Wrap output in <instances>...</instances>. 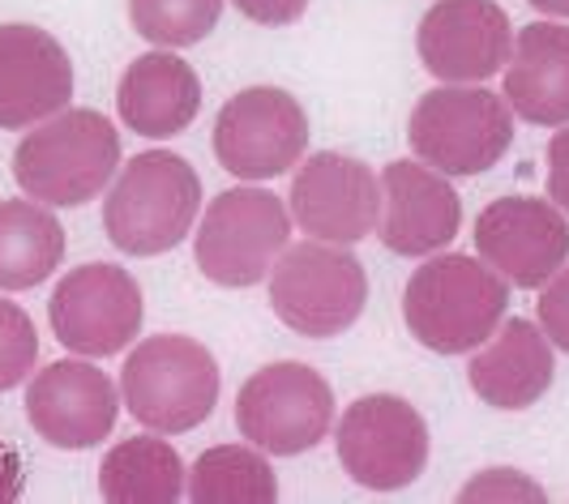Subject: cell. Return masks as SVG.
<instances>
[{"label":"cell","instance_id":"9a60e30c","mask_svg":"<svg viewBox=\"0 0 569 504\" xmlns=\"http://www.w3.org/2000/svg\"><path fill=\"white\" fill-rule=\"evenodd\" d=\"M416 48L441 82H488L510 64V13L497 0H437L420 18Z\"/></svg>","mask_w":569,"mask_h":504},{"label":"cell","instance_id":"4fadbf2b","mask_svg":"<svg viewBox=\"0 0 569 504\" xmlns=\"http://www.w3.org/2000/svg\"><path fill=\"white\" fill-rule=\"evenodd\" d=\"M120 385L90 360H57L27 385V420L52 448H94L112 436Z\"/></svg>","mask_w":569,"mask_h":504},{"label":"cell","instance_id":"83f0119b","mask_svg":"<svg viewBox=\"0 0 569 504\" xmlns=\"http://www.w3.org/2000/svg\"><path fill=\"white\" fill-rule=\"evenodd\" d=\"M249 22L257 27H291V22H300L305 18V9H309V0H231Z\"/></svg>","mask_w":569,"mask_h":504},{"label":"cell","instance_id":"8992f818","mask_svg":"<svg viewBox=\"0 0 569 504\" xmlns=\"http://www.w3.org/2000/svg\"><path fill=\"white\" fill-rule=\"evenodd\" d=\"M407 141L416 159L441 175L497 168L513 141V108L476 82H446L416 103Z\"/></svg>","mask_w":569,"mask_h":504},{"label":"cell","instance_id":"ba28073f","mask_svg":"<svg viewBox=\"0 0 569 504\" xmlns=\"http://www.w3.org/2000/svg\"><path fill=\"white\" fill-rule=\"evenodd\" d=\"M240 436L274 457L309 453L330 436L335 423V390L309 364H266L236 393Z\"/></svg>","mask_w":569,"mask_h":504},{"label":"cell","instance_id":"9c48e42d","mask_svg":"<svg viewBox=\"0 0 569 504\" xmlns=\"http://www.w3.org/2000/svg\"><path fill=\"white\" fill-rule=\"evenodd\" d=\"M339 462L360 487L399 492L425 475L428 423L399 393H365L339 420Z\"/></svg>","mask_w":569,"mask_h":504},{"label":"cell","instance_id":"484cf974","mask_svg":"<svg viewBox=\"0 0 569 504\" xmlns=\"http://www.w3.org/2000/svg\"><path fill=\"white\" fill-rule=\"evenodd\" d=\"M458 501H518V504H540V501H548V492H543V487L531 475L513 471V466H488V471H480V475L471 478V483H462Z\"/></svg>","mask_w":569,"mask_h":504},{"label":"cell","instance_id":"7a4b0ae2","mask_svg":"<svg viewBox=\"0 0 569 504\" xmlns=\"http://www.w3.org/2000/svg\"><path fill=\"white\" fill-rule=\"evenodd\" d=\"M120 168V133L94 108H64L39 124L13 150V180L30 201L52 210L86 205L112 184Z\"/></svg>","mask_w":569,"mask_h":504},{"label":"cell","instance_id":"8fae6325","mask_svg":"<svg viewBox=\"0 0 569 504\" xmlns=\"http://www.w3.org/2000/svg\"><path fill=\"white\" fill-rule=\"evenodd\" d=\"M309 150V115L279 85H249L214 115V159L240 180H274Z\"/></svg>","mask_w":569,"mask_h":504},{"label":"cell","instance_id":"4dcf8cb0","mask_svg":"<svg viewBox=\"0 0 569 504\" xmlns=\"http://www.w3.org/2000/svg\"><path fill=\"white\" fill-rule=\"evenodd\" d=\"M527 4L540 13H552V18H569V0H527Z\"/></svg>","mask_w":569,"mask_h":504},{"label":"cell","instance_id":"4316f807","mask_svg":"<svg viewBox=\"0 0 569 504\" xmlns=\"http://www.w3.org/2000/svg\"><path fill=\"white\" fill-rule=\"evenodd\" d=\"M540 330L552 346H561L569 355V265H561L552 279L543 282L540 295Z\"/></svg>","mask_w":569,"mask_h":504},{"label":"cell","instance_id":"5b68a950","mask_svg":"<svg viewBox=\"0 0 569 504\" xmlns=\"http://www.w3.org/2000/svg\"><path fill=\"white\" fill-rule=\"evenodd\" d=\"M266 279L274 316L300 337H339L369 304V274L347 244H287Z\"/></svg>","mask_w":569,"mask_h":504},{"label":"cell","instance_id":"ffe728a7","mask_svg":"<svg viewBox=\"0 0 569 504\" xmlns=\"http://www.w3.org/2000/svg\"><path fill=\"white\" fill-rule=\"evenodd\" d=\"M506 103L540 129L569 124V27L531 22L513 34L506 64Z\"/></svg>","mask_w":569,"mask_h":504},{"label":"cell","instance_id":"6da1fadb","mask_svg":"<svg viewBox=\"0 0 569 504\" xmlns=\"http://www.w3.org/2000/svg\"><path fill=\"white\" fill-rule=\"evenodd\" d=\"M510 286L506 279L467 252L428 256L402 291V316L411 337L437 355H467L485 346L506 321Z\"/></svg>","mask_w":569,"mask_h":504},{"label":"cell","instance_id":"277c9868","mask_svg":"<svg viewBox=\"0 0 569 504\" xmlns=\"http://www.w3.org/2000/svg\"><path fill=\"white\" fill-rule=\"evenodd\" d=\"M120 397L124 411L159 436L193 432L219 406V364L184 334L142 337L124 360Z\"/></svg>","mask_w":569,"mask_h":504},{"label":"cell","instance_id":"603a6c76","mask_svg":"<svg viewBox=\"0 0 569 504\" xmlns=\"http://www.w3.org/2000/svg\"><path fill=\"white\" fill-rule=\"evenodd\" d=\"M184 492L193 504H274L279 478L257 445H214L184 475Z\"/></svg>","mask_w":569,"mask_h":504},{"label":"cell","instance_id":"5bb4252c","mask_svg":"<svg viewBox=\"0 0 569 504\" xmlns=\"http://www.w3.org/2000/svg\"><path fill=\"white\" fill-rule=\"evenodd\" d=\"M287 214L313 240L360 244L365 235H372L381 214V180L360 159L321 150L296 168Z\"/></svg>","mask_w":569,"mask_h":504},{"label":"cell","instance_id":"44dd1931","mask_svg":"<svg viewBox=\"0 0 569 504\" xmlns=\"http://www.w3.org/2000/svg\"><path fill=\"white\" fill-rule=\"evenodd\" d=\"M64 261V226L43 201H0V291H30Z\"/></svg>","mask_w":569,"mask_h":504},{"label":"cell","instance_id":"d6986e66","mask_svg":"<svg viewBox=\"0 0 569 504\" xmlns=\"http://www.w3.org/2000/svg\"><path fill=\"white\" fill-rule=\"evenodd\" d=\"M552 372H557V360H552L548 334L536 330V321L510 316L492 330L485 346H476V355L467 364V381L488 406L527 411L548 393Z\"/></svg>","mask_w":569,"mask_h":504},{"label":"cell","instance_id":"30bf717a","mask_svg":"<svg viewBox=\"0 0 569 504\" xmlns=\"http://www.w3.org/2000/svg\"><path fill=\"white\" fill-rule=\"evenodd\" d=\"M48 321L64 351L82 360L120 355L142 334V286L112 261L69 270L48 300Z\"/></svg>","mask_w":569,"mask_h":504},{"label":"cell","instance_id":"52a82bcc","mask_svg":"<svg viewBox=\"0 0 569 504\" xmlns=\"http://www.w3.org/2000/svg\"><path fill=\"white\" fill-rule=\"evenodd\" d=\"M291 240V214L266 189H223L206 205L193 240L198 270L214 286H257Z\"/></svg>","mask_w":569,"mask_h":504},{"label":"cell","instance_id":"2e32d148","mask_svg":"<svg viewBox=\"0 0 569 504\" xmlns=\"http://www.w3.org/2000/svg\"><path fill=\"white\" fill-rule=\"evenodd\" d=\"M377 180H381L377 235L386 249L399 256H432L446 244H455L462 226V201L441 171L411 159H395Z\"/></svg>","mask_w":569,"mask_h":504},{"label":"cell","instance_id":"cb8c5ba5","mask_svg":"<svg viewBox=\"0 0 569 504\" xmlns=\"http://www.w3.org/2000/svg\"><path fill=\"white\" fill-rule=\"evenodd\" d=\"M223 18V0H129V22L154 48H193Z\"/></svg>","mask_w":569,"mask_h":504},{"label":"cell","instance_id":"f546056e","mask_svg":"<svg viewBox=\"0 0 569 504\" xmlns=\"http://www.w3.org/2000/svg\"><path fill=\"white\" fill-rule=\"evenodd\" d=\"M22 487H27V466H22L18 448H9L0 441V504L18 501Z\"/></svg>","mask_w":569,"mask_h":504},{"label":"cell","instance_id":"d4e9b609","mask_svg":"<svg viewBox=\"0 0 569 504\" xmlns=\"http://www.w3.org/2000/svg\"><path fill=\"white\" fill-rule=\"evenodd\" d=\"M39 360V334L22 304L0 300V393L18 390L34 372Z\"/></svg>","mask_w":569,"mask_h":504},{"label":"cell","instance_id":"e0dca14e","mask_svg":"<svg viewBox=\"0 0 569 504\" xmlns=\"http://www.w3.org/2000/svg\"><path fill=\"white\" fill-rule=\"evenodd\" d=\"M73 60L57 34L4 22L0 27V129H30L69 108Z\"/></svg>","mask_w":569,"mask_h":504},{"label":"cell","instance_id":"3957f363","mask_svg":"<svg viewBox=\"0 0 569 504\" xmlns=\"http://www.w3.org/2000/svg\"><path fill=\"white\" fill-rule=\"evenodd\" d=\"M201 210V175L171 150L133 154L108 189L103 226L108 240L129 256H159L184 244Z\"/></svg>","mask_w":569,"mask_h":504},{"label":"cell","instance_id":"7402d4cb","mask_svg":"<svg viewBox=\"0 0 569 504\" xmlns=\"http://www.w3.org/2000/svg\"><path fill=\"white\" fill-rule=\"evenodd\" d=\"M184 462L180 453L154 436H129L108 448L99 466V492L112 504H176L184 496Z\"/></svg>","mask_w":569,"mask_h":504},{"label":"cell","instance_id":"f1b7e54d","mask_svg":"<svg viewBox=\"0 0 569 504\" xmlns=\"http://www.w3.org/2000/svg\"><path fill=\"white\" fill-rule=\"evenodd\" d=\"M548 201L569 214V124L548 141Z\"/></svg>","mask_w":569,"mask_h":504},{"label":"cell","instance_id":"7c38bea8","mask_svg":"<svg viewBox=\"0 0 569 504\" xmlns=\"http://www.w3.org/2000/svg\"><path fill=\"white\" fill-rule=\"evenodd\" d=\"M476 252L522 291H536L569 261V219L540 196H501L476 219Z\"/></svg>","mask_w":569,"mask_h":504},{"label":"cell","instance_id":"ac0fdd59","mask_svg":"<svg viewBox=\"0 0 569 504\" xmlns=\"http://www.w3.org/2000/svg\"><path fill=\"white\" fill-rule=\"evenodd\" d=\"M116 112L138 138H180L201 112V78L176 52H146L124 69L116 85Z\"/></svg>","mask_w":569,"mask_h":504}]
</instances>
